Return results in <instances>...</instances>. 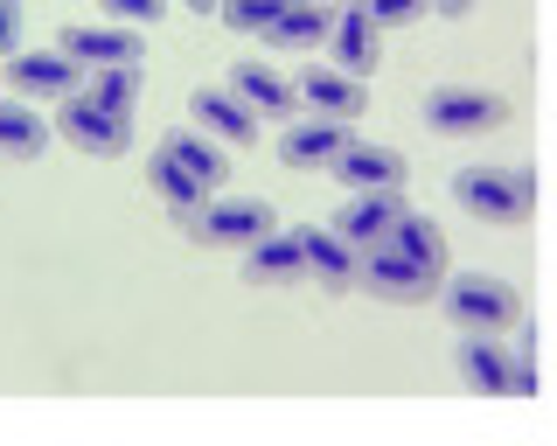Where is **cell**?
I'll use <instances>...</instances> for the list:
<instances>
[{
  "instance_id": "cell-1",
  "label": "cell",
  "mask_w": 557,
  "mask_h": 446,
  "mask_svg": "<svg viewBox=\"0 0 557 446\" xmlns=\"http://www.w3.org/2000/svg\"><path fill=\"white\" fill-rule=\"evenodd\" d=\"M356 280L370 286L376 300H397V307L432 300L446 286V237H440V223L411 210L391 237H376V245L356 251Z\"/></svg>"
},
{
  "instance_id": "cell-2",
  "label": "cell",
  "mask_w": 557,
  "mask_h": 446,
  "mask_svg": "<svg viewBox=\"0 0 557 446\" xmlns=\"http://www.w3.org/2000/svg\"><path fill=\"white\" fill-rule=\"evenodd\" d=\"M453 363L481 398H536V335H522L516 349L495 335H467L453 342Z\"/></svg>"
},
{
  "instance_id": "cell-3",
  "label": "cell",
  "mask_w": 557,
  "mask_h": 446,
  "mask_svg": "<svg viewBox=\"0 0 557 446\" xmlns=\"http://www.w3.org/2000/svg\"><path fill=\"white\" fill-rule=\"evenodd\" d=\"M453 202L481 223H530L536 216V175L530 168H460L453 175Z\"/></svg>"
},
{
  "instance_id": "cell-4",
  "label": "cell",
  "mask_w": 557,
  "mask_h": 446,
  "mask_svg": "<svg viewBox=\"0 0 557 446\" xmlns=\"http://www.w3.org/2000/svg\"><path fill=\"white\" fill-rule=\"evenodd\" d=\"M440 307L467 335H509L522 321V294L509 280H495V272H460L453 286H440Z\"/></svg>"
},
{
  "instance_id": "cell-5",
  "label": "cell",
  "mask_w": 557,
  "mask_h": 446,
  "mask_svg": "<svg viewBox=\"0 0 557 446\" xmlns=\"http://www.w3.org/2000/svg\"><path fill=\"white\" fill-rule=\"evenodd\" d=\"M188 231H196V245L209 251H251L258 237L278 231V210L265 196H209L196 216H188Z\"/></svg>"
},
{
  "instance_id": "cell-6",
  "label": "cell",
  "mask_w": 557,
  "mask_h": 446,
  "mask_svg": "<svg viewBox=\"0 0 557 446\" xmlns=\"http://www.w3.org/2000/svg\"><path fill=\"white\" fill-rule=\"evenodd\" d=\"M425 126L432 133H495V126H509V98L481 91V84H432Z\"/></svg>"
},
{
  "instance_id": "cell-7",
  "label": "cell",
  "mask_w": 557,
  "mask_h": 446,
  "mask_svg": "<svg viewBox=\"0 0 557 446\" xmlns=\"http://www.w3.org/2000/svg\"><path fill=\"white\" fill-rule=\"evenodd\" d=\"M57 126H63V140L70 147H84V153H126L133 147V112H119V106H104V98L91 91H70L57 98Z\"/></svg>"
},
{
  "instance_id": "cell-8",
  "label": "cell",
  "mask_w": 557,
  "mask_h": 446,
  "mask_svg": "<svg viewBox=\"0 0 557 446\" xmlns=\"http://www.w3.org/2000/svg\"><path fill=\"white\" fill-rule=\"evenodd\" d=\"M321 42H327V71H342V77H370L376 63H383V28L356 8V0L327 14V36Z\"/></svg>"
},
{
  "instance_id": "cell-9",
  "label": "cell",
  "mask_w": 557,
  "mask_h": 446,
  "mask_svg": "<svg viewBox=\"0 0 557 446\" xmlns=\"http://www.w3.org/2000/svg\"><path fill=\"white\" fill-rule=\"evenodd\" d=\"M327 175H335L348 196H376V188H405V153L397 147H376V140H348L335 161H327Z\"/></svg>"
},
{
  "instance_id": "cell-10",
  "label": "cell",
  "mask_w": 557,
  "mask_h": 446,
  "mask_svg": "<svg viewBox=\"0 0 557 446\" xmlns=\"http://www.w3.org/2000/svg\"><path fill=\"white\" fill-rule=\"evenodd\" d=\"M405 216H411L405 188H376V196H348V202H342V216L327 223V231H335L348 251H362V245H376V237H391Z\"/></svg>"
},
{
  "instance_id": "cell-11",
  "label": "cell",
  "mask_w": 557,
  "mask_h": 446,
  "mask_svg": "<svg viewBox=\"0 0 557 446\" xmlns=\"http://www.w3.org/2000/svg\"><path fill=\"white\" fill-rule=\"evenodd\" d=\"M57 57H70L77 71H119V63H147V49H139L133 28H98V22H77V28H63V42H57Z\"/></svg>"
},
{
  "instance_id": "cell-12",
  "label": "cell",
  "mask_w": 557,
  "mask_h": 446,
  "mask_svg": "<svg viewBox=\"0 0 557 446\" xmlns=\"http://www.w3.org/2000/svg\"><path fill=\"white\" fill-rule=\"evenodd\" d=\"M188 119H196V133L202 140H216V147H251L258 140V119H251V106H244L237 91H223V84H202L196 98H188Z\"/></svg>"
},
{
  "instance_id": "cell-13",
  "label": "cell",
  "mask_w": 557,
  "mask_h": 446,
  "mask_svg": "<svg viewBox=\"0 0 557 446\" xmlns=\"http://www.w3.org/2000/svg\"><path fill=\"white\" fill-rule=\"evenodd\" d=\"M293 98H300L307 119H342V126H356L362 106H370V91H362V77H342L327 71V63H313V71H300V84H293Z\"/></svg>"
},
{
  "instance_id": "cell-14",
  "label": "cell",
  "mask_w": 557,
  "mask_h": 446,
  "mask_svg": "<svg viewBox=\"0 0 557 446\" xmlns=\"http://www.w3.org/2000/svg\"><path fill=\"white\" fill-rule=\"evenodd\" d=\"M8 84L22 98H70V91H84V71L70 57H57V49H14V57H8Z\"/></svg>"
},
{
  "instance_id": "cell-15",
  "label": "cell",
  "mask_w": 557,
  "mask_h": 446,
  "mask_svg": "<svg viewBox=\"0 0 557 446\" xmlns=\"http://www.w3.org/2000/svg\"><path fill=\"white\" fill-rule=\"evenodd\" d=\"M348 140H356V126H342V119H286V133H278V161H286V168H327Z\"/></svg>"
},
{
  "instance_id": "cell-16",
  "label": "cell",
  "mask_w": 557,
  "mask_h": 446,
  "mask_svg": "<svg viewBox=\"0 0 557 446\" xmlns=\"http://www.w3.org/2000/svg\"><path fill=\"white\" fill-rule=\"evenodd\" d=\"M293 237H300V272H307V280L335 286V294H342V286H356V251H348L327 223H300Z\"/></svg>"
},
{
  "instance_id": "cell-17",
  "label": "cell",
  "mask_w": 557,
  "mask_h": 446,
  "mask_svg": "<svg viewBox=\"0 0 557 446\" xmlns=\"http://www.w3.org/2000/svg\"><path fill=\"white\" fill-rule=\"evenodd\" d=\"M223 91H237L244 106H251V119H293L300 112V98H293V84L265 71V63H231V84Z\"/></svg>"
},
{
  "instance_id": "cell-18",
  "label": "cell",
  "mask_w": 557,
  "mask_h": 446,
  "mask_svg": "<svg viewBox=\"0 0 557 446\" xmlns=\"http://www.w3.org/2000/svg\"><path fill=\"white\" fill-rule=\"evenodd\" d=\"M161 153H168L174 168H188V175H196V182L209 188V196L223 188V175H231V153H223L216 140H202L196 126H174V133H161Z\"/></svg>"
},
{
  "instance_id": "cell-19",
  "label": "cell",
  "mask_w": 557,
  "mask_h": 446,
  "mask_svg": "<svg viewBox=\"0 0 557 446\" xmlns=\"http://www.w3.org/2000/svg\"><path fill=\"white\" fill-rule=\"evenodd\" d=\"M327 14L335 8H321V0H278L272 22H265V42L272 49H313L327 36Z\"/></svg>"
},
{
  "instance_id": "cell-20",
  "label": "cell",
  "mask_w": 557,
  "mask_h": 446,
  "mask_svg": "<svg viewBox=\"0 0 557 446\" xmlns=\"http://www.w3.org/2000/svg\"><path fill=\"white\" fill-rule=\"evenodd\" d=\"M244 272H251V286H293V280H307V272H300V237H293V231L258 237V245L244 251Z\"/></svg>"
},
{
  "instance_id": "cell-21",
  "label": "cell",
  "mask_w": 557,
  "mask_h": 446,
  "mask_svg": "<svg viewBox=\"0 0 557 446\" xmlns=\"http://www.w3.org/2000/svg\"><path fill=\"white\" fill-rule=\"evenodd\" d=\"M147 182H153V196H161L174 216H196L202 202H209V188H202L196 175H188V168H174L161 147H153V161H147Z\"/></svg>"
},
{
  "instance_id": "cell-22",
  "label": "cell",
  "mask_w": 557,
  "mask_h": 446,
  "mask_svg": "<svg viewBox=\"0 0 557 446\" xmlns=\"http://www.w3.org/2000/svg\"><path fill=\"white\" fill-rule=\"evenodd\" d=\"M42 147H49L42 119H35L28 106H8V98H0V153H8V161H35Z\"/></svg>"
},
{
  "instance_id": "cell-23",
  "label": "cell",
  "mask_w": 557,
  "mask_h": 446,
  "mask_svg": "<svg viewBox=\"0 0 557 446\" xmlns=\"http://www.w3.org/2000/svg\"><path fill=\"white\" fill-rule=\"evenodd\" d=\"M139 84H147V71H139V63H119V71H91V77H84V91L104 98V106H119V112H133L139 106Z\"/></svg>"
},
{
  "instance_id": "cell-24",
  "label": "cell",
  "mask_w": 557,
  "mask_h": 446,
  "mask_svg": "<svg viewBox=\"0 0 557 446\" xmlns=\"http://www.w3.org/2000/svg\"><path fill=\"white\" fill-rule=\"evenodd\" d=\"M272 8H278V0H216V14H223V22L237 28V36H265Z\"/></svg>"
},
{
  "instance_id": "cell-25",
  "label": "cell",
  "mask_w": 557,
  "mask_h": 446,
  "mask_svg": "<svg viewBox=\"0 0 557 446\" xmlns=\"http://www.w3.org/2000/svg\"><path fill=\"white\" fill-rule=\"evenodd\" d=\"M362 14H370V22L383 28V36H391V28H405V22H418V14L432 8V0H356Z\"/></svg>"
},
{
  "instance_id": "cell-26",
  "label": "cell",
  "mask_w": 557,
  "mask_h": 446,
  "mask_svg": "<svg viewBox=\"0 0 557 446\" xmlns=\"http://www.w3.org/2000/svg\"><path fill=\"white\" fill-rule=\"evenodd\" d=\"M98 8H112V22H119V28H139V22H161L168 0H98Z\"/></svg>"
},
{
  "instance_id": "cell-27",
  "label": "cell",
  "mask_w": 557,
  "mask_h": 446,
  "mask_svg": "<svg viewBox=\"0 0 557 446\" xmlns=\"http://www.w3.org/2000/svg\"><path fill=\"white\" fill-rule=\"evenodd\" d=\"M22 49V0H0V57Z\"/></svg>"
},
{
  "instance_id": "cell-28",
  "label": "cell",
  "mask_w": 557,
  "mask_h": 446,
  "mask_svg": "<svg viewBox=\"0 0 557 446\" xmlns=\"http://www.w3.org/2000/svg\"><path fill=\"white\" fill-rule=\"evenodd\" d=\"M432 8H440V14H467V8H474V0H432Z\"/></svg>"
},
{
  "instance_id": "cell-29",
  "label": "cell",
  "mask_w": 557,
  "mask_h": 446,
  "mask_svg": "<svg viewBox=\"0 0 557 446\" xmlns=\"http://www.w3.org/2000/svg\"><path fill=\"white\" fill-rule=\"evenodd\" d=\"M188 8H196V14H216V0H188Z\"/></svg>"
}]
</instances>
